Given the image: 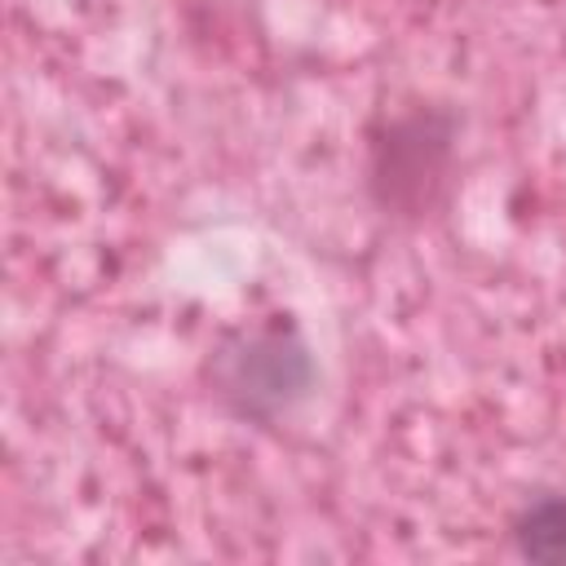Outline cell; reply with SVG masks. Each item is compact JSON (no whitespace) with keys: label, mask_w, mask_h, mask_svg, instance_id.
<instances>
[{"label":"cell","mask_w":566,"mask_h":566,"mask_svg":"<svg viewBox=\"0 0 566 566\" xmlns=\"http://www.w3.org/2000/svg\"><path fill=\"white\" fill-rule=\"evenodd\" d=\"M455 137L460 115L451 106L416 102L380 115L367 128V195L402 226L438 217L455 186Z\"/></svg>","instance_id":"1"},{"label":"cell","mask_w":566,"mask_h":566,"mask_svg":"<svg viewBox=\"0 0 566 566\" xmlns=\"http://www.w3.org/2000/svg\"><path fill=\"white\" fill-rule=\"evenodd\" d=\"M318 380L314 354L296 323L270 318L226 332L203 363V385L217 411L239 424H274L310 398Z\"/></svg>","instance_id":"2"},{"label":"cell","mask_w":566,"mask_h":566,"mask_svg":"<svg viewBox=\"0 0 566 566\" xmlns=\"http://www.w3.org/2000/svg\"><path fill=\"white\" fill-rule=\"evenodd\" d=\"M509 539L517 557L539 562V566H566V491H539L531 495L513 522Z\"/></svg>","instance_id":"3"}]
</instances>
